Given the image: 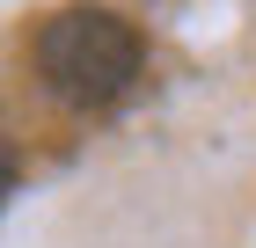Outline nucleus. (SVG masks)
<instances>
[{"mask_svg": "<svg viewBox=\"0 0 256 248\" xmlns=\"http://www.w3.org/2000/svg\"><path fill=\"white\" fill-rule=\"evenodd\" d=\"M139 66H146V44L110 7H74V15L44 22V37H37V73L52 80L59 102H80V110L118 102L139 80Z\"/></svg>", "mask_w": 256, "mask_h": 248, "instance_id": "f257e3e1", "label": "nucleus"}]
</instances>
